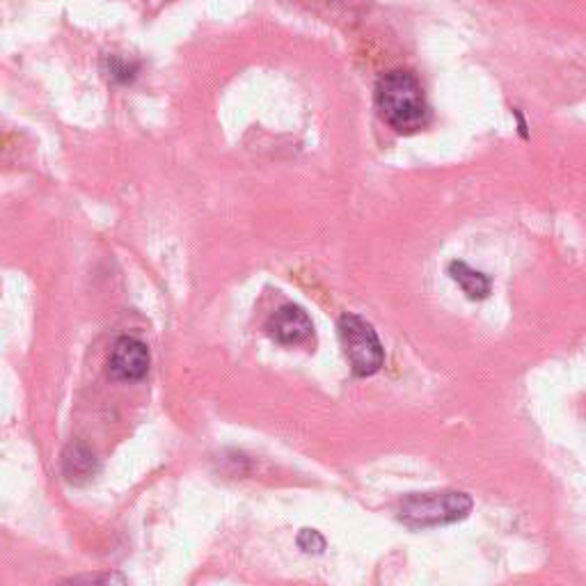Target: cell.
<instances>
[{
  "instance_id": "cell-1",
  "label": "cell",
  "mask_w": 586,
  "mask_h": 586,
  "mask_svg": "<svg viewBox=\"0 0 586 586\" xmlns=\"http://www.w3.org/2000/svg\"><path fill=\"white\" fill-rule=\"evenodd\" d=\"M376 108L383 122L399 133L422 131L431 120V110L420 80L403 69L389 71L378 80Z\"/></svg>"
},
{
  "instance_id": "cell-9",
  "label": "cell",
  "mask_w": 586,
  "mask_h": 586,
  "mask_svg": "<svg viewBox=\"0 0 586 586\" xmlns=\"http://www.w3.org/2000/svg\"><path fill=\"white\" fill-rule=\"evenodd\" d=\"M133 67H129V65H124V63H113V65H110V76H113V78H118V80H122V82H126V80H131L133 78Z\"/></svg>"
},
{
  "instance_id": "cell-5",
  "label": "cell",
  "mask_w": 586,
  "mask_h": 586,
  "mask_svg": "<svg viewBox=\"0 0 586 586\" xmlns=\"http://www.w3.org/2000/svg\"><path fill=\"white\" fill-rule=\"evenodd\" d=\"M270 338L283 346H296L305 340H310L312 334V319L298 305H285L277 310L266 325Z\"/></svg>"
},
{
  "instance_id": "cell-4",
  "label": "cell",
  "mask_w": 586,
  "mask_h": 586,
  "mask_svg": "<svg viewBox=\"0 0 586 586\" xmlns=\"http://www.w3.org/2000/svg\"><path fill=\"white\" fill-rule=\"evenodd\" d=\"M150 372V349L135 338H122L115 342L108 357V374L115 380H141Z\"/></svg>"
},
{
  "instance_id": "cell-2",
  "label": "cell",
  "mask_w": 586,
  "mask_h": 586,
  "mask_svg": "<svg viewBox=\"0 0 586 586\" xmlns=\"http://www.w3.org/2000/svg\"><path fill=\"white\" fill-rule=\"evenodd\" d=\"M472 511V499L465 493H424L401 501V520L408 527H438L463 520Z\"/></svg>"
},
{
  "instance_id": "cell-7",
  "label": "cell",
  "mask_w": 586,
  "mask_h": 586,
  "mask_svg": "<svg viewBox=\"0 0 586 586\" xmlns=\"http://www.w3.org/2000/svg\"><path fill=\"white\" fill-rule=\"evenodd\" d=\"M450 275H452V280L467 294V298L472 300H484L488 294H490V280L479 273V270H474L469 268L467 264L463 262H452L450 264Z\"/></svg>"
},
{
  "instance_id": "cell-8",
  "label": "cell",
  "mask_w": 586,
  "mask_h": 586,
  "mask_svg": "<svg viewBox=\"0 0 586 586\" xmlns=\"http://www.w3.org/2000/svg\"><path fill=\"white\" fill-rule=\"evenodd\" d=\"M298 548L307 554H321L325 550V539L317 532V529H302L298 534Z\"/></svg>"
},
{
  "instance_id": "cell-6",
  "label": "cell",
  "mask_w": 586,
  "mask_h": 586,
  "mask_svg": "<svg viewBox=\"0 0 586 586\" xmlns=\"http://www.w3.org/2000/svg\"><path fill=\"white\" fill-rule=\"evenodd\" d=\"M63 469L69 482L82 484L95 477L99 463H97V456L88 450L86 444H69L63 456Z\"/></svg>"
},
{
  "instance_id": "cell-3",
  "label": "cell",
  "mask_w": 586,
  "mask_h": 586,
  "mask_svg": "<svg viewBox=\"0 0 586 586\" xmlns=\"http://www.w3.org/2000/svg\"><path fill=\"white\" fill-rule=\"evenodd\" d=\"M340 338L346 349V357L355 376H374L385 362V351L376 330L355 314L340 319Z\"/></svg>"
}]
</instances>
